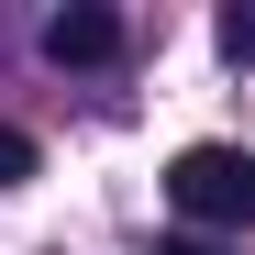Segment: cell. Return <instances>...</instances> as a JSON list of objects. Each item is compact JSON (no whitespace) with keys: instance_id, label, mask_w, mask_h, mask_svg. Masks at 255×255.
Returning a JSON list of instances; mask_svg holds the SVG:
<instances>
[{"instance_id":"cell-4","label":"cell","mask_w":255,"mask_h":255,"mask_svg":"<svg viewBox=\"0 0 255 255\" xmlns=\"http://www.w3.org/2000/svg\"><path fill=\"white\" fill-rule=\"evenodd\" d=\"M33 166H45V155H33V133H22V122H0V189H22Z\"/></svg>"},{"instance_id":"cell-5","label":"cell","mask_w":255,"mask_h":255,"mask_svg":"<svg viewBox=\"0 0 255 255\" xmlns=\"http://www.w3.org/2000/svg\"><path fill=\"white\" fill-rule=\"evenodd\" d=\"M155 255H222V244H200V233H178V244H155Z\"/></svg>"},{"instance_id":"cell-1","label":"cell","mask_w":255,"mask_h":255,"mask_svg":"<svg viewBox=\"0 0 255 255\" xmlns=\"http://www.w3.org/2000/svg\"><path fill=\"white\" fill-rule=\"evenodd\" d=\"M166 200H178V222L211 233H255V155L244 144H189L178 166H166Z\"/></svg>"},{"instance_id":"cell-2","label":"cell","mask_w":255,"mask_h":255,"mask_svg":"<svg viewBox=\"0 0 255 255\" xmlns=\"http://www.w3.org/2000/svg\"><path fill=\"white\" fill-rule=\"evenodd\" d=\"M45 56L56 67H111L122 56V11H111V0H67V11L45 22Z\"/></svg>"},{"instance_id":"cell-3","label":"cell","mask_w":255,"mask_h":255,"mask_svg":"<svg viewBox=\"0 0 255 255\" xmlns=\"http://www.w3.org/2000/svg\"><path fill=\"white\" fill-rule=\"evenodd\" d=\"M211 45H222L233 67H255V0H233V11H222V22H211Z\"/></svg>"}]
</instances>
